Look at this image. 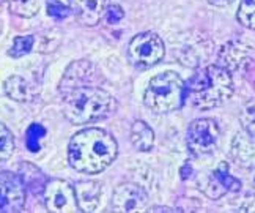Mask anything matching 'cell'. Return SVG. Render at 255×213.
Returning <instances> with one entry per match:
<instances>
[{"label": "cell", "instance_id": "1", "mask_svg": "<svg viewBox=\"0 0 255 213\" xmlns=\"http://www.w3.org/2000/svg\"><path fill=\"white\" fill-rule=\"evenodd\" d=\"M119 153V144L111 133L87 128L71 138L68 160L73 169L82 174H100L111 166Z\"/></svg>", "mask_w": 255, "mask_h": 213}, {"label": "cell", "instance_id": "2", "mask_svg": "<svg viewBox=\"0 0 255 213\" xmlns=\"http://www.w3.org/2000/svg\"><path fill=\"white\" fill-rule=\"evenodd\" d=\"M233 95L230 71L221 65H208L195 73L184 85V100L194 108L208 111L221 106Z\"/></svg>", "mask_w": 255, "mask_h": 213}, {"label": "cell", "instance_id": "3", "mask_svg": "<svg viewBox=\"0 0 255 213\" xmlns=\"http://www.w3.org/2000/svg\"><path fill=\"white\" fill-rule=\"evenodd\" d=\"M65 117L74 125H84L106 119L114 109L115 100L100 87L92 84L60 90Z\"/></svg>", "mask_w": 255, "mask_h": 213}, {"label": "cell", "instance_id": "4", "mask_svg": "<svg viewBox=\"0 0 255 213\" xmlns=\"http://www.w3.org/2000/svg\"><path fill=\"white\" fill-rule=\"evenodd\" d=\"M184 101V82L175 71L156 74L143 95V103L156 114H167L181 108Z\"/></svg>", "mask_w": 255, "mask_h": 213}, {"label": "cell", "instance_id": "5", "mask_svg": "<svg viewBox=\"0 0 255 213\" xmlns=\"http://www.w3.org/2000/svg\"><path fill=\"white\" fill-rule=\"evenodd\" d=\"M164 54V43L154 32L135 35L128 46V57L137 68H150L162 60Z\"/></svg>", "mask_w": 255, "mask_h": 213}, {"label": "cell", "instance_id": "6", "mask_svg": "<svg viewBox=\"0 0 255 213\" xmlns=\"http://www.w3.org/2000/svg\"><path fill=\"white\" fill-rule=\"evenodd\" d=\"M219 127L211 119H199L189 125L188 149L194 157H203L216 150L219 144Z\"/></svg>", "mask_w": 255, "mask_h": 213}, {"label": "cell", "instance_id": "7", "mask_svg": "<svg viewBox=\"0 0 255 213\" xmlns=\"http://www.w3.org/2000/svg\"><path fill=\"white\" fill-rule=\"evenodd\" d=\"M44 204L51 213H77L81 212L77 206L76 191L66 180L54 179L47 180L43 191Z\"/></svg>", "mask_w": 255, "mask_h": 213}, {"label": "cell", "instance_id": "8", "mask_svg": "<svg viewBox=\"0 0 255 213\" xmlns=\"http://www.w3.org/2000/svg\"><path fill=\"white\" fill-rule=\"evenodd\" d=\"M27 190L17 174H0V213L21 212L25 204Z\"/></svg>", "mask_w": 255, "mask_h": 213}, {"label": "cell", "instance_id": "9", "mask_svg": "<svg viewBox=\"0 0 255 213\" xmlns=\"http://www.w3.org/2000/svg\"><path fill=\"white\" fill-rule=\"evenodd\" d=\"M148 206V196L142 187L135 183L126 182L120 183L115 188L112 196V209L120 213H137L146 210Z\"/></svg>", "mask_w": 255, "mask_h": 213}, {"label": "cell", "instance_id": "10", "mask_svg": "<svg viewBox=\"0 0 255 213\" xmlns=\"http://www.w3.org/2000/svg\"><path fill=\"white\" fill-rule=\"evenodd\" d=\"M255 62V51L243 41L225 43L218 54V63L227 71L246 70Z\"/></svg>", "mask_w": 255, "mask_h": 213}, {"label": "cell", "instance_id": "11", "mask_svg": "<svg viewBox=\"0 0 255 213\" xmlns=\"http://www.w3.org/2000/svg\"><path fill=\"white\" fill-rule=\"evenodd\" d=\"M200 187H202V191L210 199H219L229 191H233V193L240 191L241 182L238 179H235L230 174L227 163H221L210 176L205 177V182Z\"/></svg>", "mask_w": 255, "mask_h": 213}, {"label": "cell", "instance_id": "12", "mask_svg": "<svg viewBox=\"0 0 255 213\" xmlns=\"http://www.w3.org/2000/svg\"><path fill=\"white\" fill-rule=\"evenodd\" d=\"M93 74H95V68L90 62H87V60L73 62L66 68L58 89L65 90V89H71V87H77V85L92 84Z\"/></svg>", "mask_w": 255, "mask_h": 213}, {"label": "cell", "instance_id": "13", "mask_svg": "<svg viewBox=\"0 0 255 213\" xmlns=\"http://www.w3.org/2000/svg\"><path fill=\"white\" fill-rule=\"evenodd\" d=\"M106 6V0H76L74 13L82 25L95 27L104 16Z\"/></svg>", "mask_w": 255, "mask_h": 213}, {"label": "cell", "instance_id": "14", "mask_svg": "<svg viewBox=\"0 0 255 213\" xmlns=\"http://www.w3.org/2000/svg\"><path fill=\"white\" fill-rule=\"evenodd\" d=\"M76 191V199H77V206H79L81 212H95L98 204H100L101 199V185L98 182L93 180H85L79 182L74 187Z\"/></svg>", "mask_w": 255, "mask_h": 213}, {"label": "cell", "instance_id": "15", "mask_svg": "<svg viewBox=\"0 0 255 213\" xmlns=\"http://www.w3.org/2000/svg\"><path fill=\"white\" fill-rule=\"evenodd\" d=\"M19 177L24 182V187L25 190L35 193H43L44 187H46V177L43 176V172L38 169L35 164L32 163H21L19 164Z\"/></svg>", "mask_w": 255, "mask_h": 213}, {"label": "cell", "instance_id": "16", "mask_svg": "<svg viewBox=\"0 0 255 213\" xmlns=\"http://www.w3.org/2000/svg\"><path fill=\"white\" fill-rule=\"evenodd\" d=\"M3 89L9 98L19 103L32 101L35 96V90L21 76H9L3 84Z\"/></svg>", "mask_w": 255, "mask_h": 213}, {"label": "cell", "instance_id": "17", "mask_svg": "<svg viewBox=\"0 0 255 213\" xmlns=\"http://www.w3.org/2000/svg\"><path fill=\"white\" fill-rule=\"evenodd\" d=\"M131 142L140 152H148L153 149L154 144V133L153 130L142 120L134 122L131 128Z\"/></svg>", "mask_w": 255, "mask_h": 213}, {"label": "cell", "instance_id": "18", "mask_svg": "<svg viewBox=\"0 0 255 213\" xmlns=\"http://www.w3.org/2000/svg\"><path fill=\"white\" fill-rule=\"evenodd\" d=\"M16 16L33 17L40 11V0H0Z\"/></svg>", "mask_w": 255, "mask_h": 213}, {"label": "cell", "instance_id": "19", "mask_svg": "<svg viewBox=\"0 0 255 213\" xmlns=\"http://www.w3.org/2000/svg\"><path fill=\"white\" fill-rule=\"evenodd\" d=\"M76 0H47V14L54 19H65L74 13Z\"/></svg>", "mask_w": 255, "mask_h": 213}, {"label": "cell", "instance_id": "20", "mask_svg": "<svg viewBox=\"0 0 255 213\" xmlns=\"http://www.w3.org/2000/svg\"><path fill=\"white\" fill-rule=\"evenodd\" d=\"M237 17L241 25L255 30V0H241Z\"/></svg>", "mask_w": 255, "mask_h": 213}, {"label": "cell", "instance_id": "21", "mask_svg": "<svg viewBox=\"0 0 255 213\" xmlns=\"http://www.w3.org/2000/svg\"><path fill=\"white\" fill-rule=\"evenodd\" d=\"M14 152V138L3 123H0V161L11 158Z\"/></svg>", "mask_w": 255, "mask_h": 213}, {"label": "cell", "instance_id": "22", "mask_svg": "<svg viewBox=\"0 0 255 213\" xmlns=\"http://www.w3.org/2000/svg\"><path fill=\"white\" fill-rule=\"evenodd\" d=\"M240 123L252 139H255V101L248 103L240 114Z\"/></svg>", "mask_w": 255, "mask_h": 213}, {"label": "cell", "instance_id": "23", "mask_svg": "<svg viewBox=\"0 0 255 213\" xmlns=\"http://www.w3.org/2000/svg\"><path fill=\"white\" fill-rule=\"evenodd\" d=\"M33 44H35V38L32 35H27V36H16L13 46L9 47L8 54L11 57H22L25 54H28L33 49Z\"/></svg>", "mask_w": 255, "mask_h": 213}, {"label": "cell", "instance_id": "24", "mask_svg": "<svg viewBox=\"0 0 255 213\" xmlns=\"http://www.w3.org/2000/svg\"><path fill=\"white\" fill-rule=\"evenodd\" d=\"M123 16H125V11L122 9L120 5H109V6H106L104 17H106V21L109 22V24L120 22L122 19H123Z\"/></svg>", "mask_w": 255, "mask_h": 213}, {"label": "cell", "instance_id": "25", "mask_svg": "<svg viewBox=\"0 0 255 213\" xmlns=\"http://www.w3.org/2000/svg\"><path fill=\"white\" fill-rule=\"evenodd\" d=\"M189 174H192V168L189 166V164H184L183 169H181V179H183V180H188Z\"/></svg>", "mask_w": 255, "mask_h": 213}, {"label": "cell", "instance_id": "26", "mask_svg": "<svg viewBox=\"0 0 255 213\" xmlns=\"http://www.w3.org/2000/svg\"><path fill=\"white\" fill-rule=\"evenodd\" d=\"M208 2L214 6H227L233 2V0H208Z\"/></svg>", "mask_w": 255, "mask_h": 213}, {"label": "cell", "instance_id": "27", "mask_svg": "<svg viewBox=\"0 0 255 213\" xmlns=\"http://www.w3.org/2000/svg\"><path fill=\"white\" fill-rule=\"evenodd\" d=\"M243 212H255V199L251 201V202H246L243 207H241Z\"/></svg>", "mask_w": 255, "mask_h": 213}, {"label": "cell", "instance_id": "28", "mask_svg": "<svg viewBox=\"0 0 255 213\" xmlns=\"http://www.w3.org/2000/svg\"><path fill=\"white\" fill-rule=\"evenodd\" d=\"M150 212H173V210L169 207H153V209H150Z\"/></svg>", "mask_w": 255, "mask_h": 213}, {"label": "cell", "instance_id": "29", "mask_svg": "<svg viewBox=\"0 0 255 213\" xmlns=\"http://www.w3.org/2000/svg\"><path fill=\"white\" fill-rule=\"evenodd\" d=\"M252 185H254V188H255V169H254V172H252Z\"/></svg>", "mask_w": 255, "mask_h": 213}, {"label": "cell", "instance_id": "30", "mask_svg": "<svg viewBox=\"0 0 255 213\" xmlns=\"http://www.w3.org/2000/svg\"><path fill=\"white\" fill-rule=\"evenodd\" d=\"M2 28H3V24H2V21H0V33H2Z\"/></svg>", "mask_w": 255, "mask_h": 213}]
</instances>
